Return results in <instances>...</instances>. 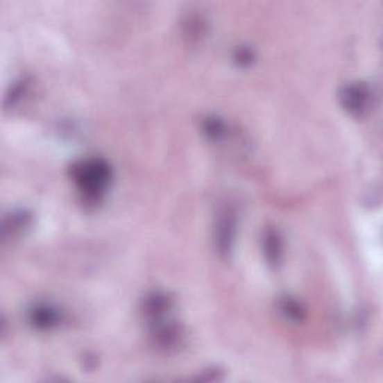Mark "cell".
<instances>
[{
  "label": "cell",
  "instance_id": "4",
  "mask_svg": "<svg viewBox=\"0 0 383 383\" xmlns=\"http://www.w3.org/2000/svg\"><path fill=\"white\" fill-rule=\"evenodd\" d=\"M28 319H31V323L37 330H51L60 323L62 316L59 310L51 307V305L40 304V305H35V307L31 310Z\"/></svg>",
  "mask_w": 383,
  "mask_h": 383
},
{
  "label": "cell",
  "instance_id": "8",
  "mask_svg": "<svg viewBox=\"0 0 383 383\" xmlns=\"http://www.w3.org/2000/svg\"><path fill=\"white\" fill-rule=\"evenodd\" d=\"M235 59L239 62V65H250L253 62V53L248 48H239Z\"/></svg>",
  "mask_w": 383,
  "mask_h": 383
},
{
  "label": "cell",
  "instance_id": "2",
  "mask_svg": "<svg viewBox=\"0 0 383 383\" xmlns=\"http://www.w3.org/2000/svg\"><path fill=\"white\" fill-rule=\"evenodd\" d=\"M237 234V213L232 207H225L220 210L216 229H214V239L216 247L220 255H228L231 252L232 244L235 241Z\"/></svg>",
  "mask_w": 383,
  "mask_h": 383
},
{
  "label": "cell",
  "instance_id": "5",
  "mask_svg": "<svg viewBox=\"0 0 383 383\" xmlns=\"http://www.w3.org/2000/svg\"><path fill=\"white\" fill-rule=\"evenodd\" d=\"M264 253L266 261L270 265H277L282 259L283 255V244H282V238L277 234L274 229H266L264 232Z\"/></svg>",
  "mask_w": 383,
  "mask_h": 383
},
{
  "label": "cell",
  "instance_id": "3",
  "mask_svg": "<svg viewBox=\"0 0 383 383\" xmlns=\"http://www.w3.org/2000/svg\"><path fill=\"white\" fill-rule=\"evenodd\" d=\"M340 98L344 110L350 112L352 116L361 117L368 111L371 102V92L367 84L355 83L346 85V87L343 89Z\"/></svg>",
  "mask_w": 383,
  "mask_h": 383
},
{
  "label": "cell",
  "instance_id": "1",
  "mask_svg": "<svg viewBox=\"0 0 383 383\" xmlns=\"http://www.w3.org/2000/svg\"><path fill=\"white\" fill-rule=\"evenodd\" d=\"M72 178L85 198L98 201L111 183L112 171L103 159H85L74 165Z\"/></svg>",
  "mask_w": 383,
  "mask_h": 383
},
{
  "label": "cell",
  "instance_id": "6",
  "mask_svg": "<svg viewBox=\"0 0 383 383\" xmlns=\"http://www.w3.org/2000/svg\"><path fill=\"white\" fill-rule=\"evenodd\" d=\"M280 312L286 316L289 321H293V322H298L303 319V309L301 305L293 301V300H289V298H284L282 303H280Z\"/></svg>",
  "mask_w": 383,
  "mask_h": 383
},
{
  "label": "cell",
  "instance_id": "7",
  "mask_svg": "<svg viewBox=\"0 0 383 383\" xmlns=\"http://www.w3.org/2000/svg\"><path fill=\"white\" fill-rule=\"evenodd\" d=\"M204 130L208 137L220 138L223 135V123L219 119H207L204 123Z\"/></svg>",
  "mask_w": 383,
  "mask_h": 383
}]
</instances>
